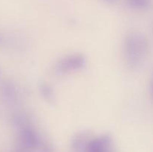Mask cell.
Wrapping results in <instances>:
<instances>
[{
  "instance_id": "1",
  "label": "cell",
  "mask_w": 153,
  "mask_h": 152,
  "mask_svg": "<svg viewBox=\"0 0 153 152\" xmlns=\"http://www.w3.org/2000/svg\"><path fill=\"white\" fill-rule=\"evenodd\" d=\"M106 140L97 139L91 142L88 146L87 152H105V148L108 142Z\"/></svg>"
},
{
  "instance_id": "3",
  "label": "cell",
  "mask_w": 153,
  "mask_h": 152,
  "mask_svg": "<svg viewBox=\"0 0 153 152\" xmlns=\"http://www.w3.org/2000/svg\"><path fill=\"white\" fill-rule=\"evenodd\" d=\"M105 1H108V2H114V1L115 0H105Z\"/></svg>"
},
{
  "instance_id": "2",
  "label": "cell",
  "mask_w": 153,
  "mask_h": 152,
  "mask_svg": "<svg viewBox=\"0 0 153 152\" xmlns=\"http://www.w3.org/2000/svg\"><path fill=\"white\" fill-rule=\"evenodd\" d=\"M127 3L132 8H143L147 4L148 0H127Z\"/></svg>"
}]
</instances>
